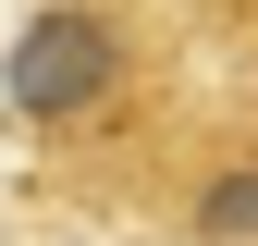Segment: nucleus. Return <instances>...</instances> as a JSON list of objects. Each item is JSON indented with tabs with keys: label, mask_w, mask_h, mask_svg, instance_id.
Masks as SVG:
<instances>
[{
	"label": "nucleus",
	"mask_w": 258,
	"mask_h": 246,
	"mask_svg": "<svg viewBox=\"0 0 258 246\" xmlns=\"http://www.w3.org/2000/svg\"><path fill=\"white\" fill-rule=\"evenodd\" d=\"M0 123L49 172L136 209L172 172V148L197 136V123H172V37L148 0H37L0 37Z\"/></svg>",
	"instance_id": "f257e3e1"
}]
</instances>
